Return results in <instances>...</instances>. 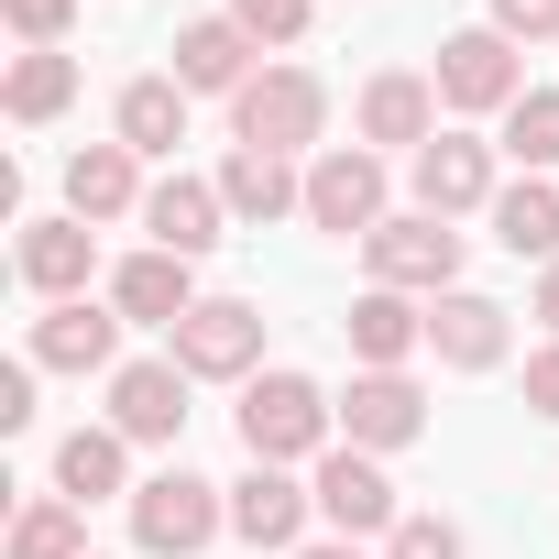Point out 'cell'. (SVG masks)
I'll use <instances>...</instances> for the list:
<instances>
[{
    "instance_id": "cell-1",
    "label": "cell",
    "mask_w": 559,
    "mask_h": 559,
    "mask_svg": "<svg viewBox=\"0 0 559 559\" xmlns=\"http://www.w3.org/2000/svg\"><path fill=\"white\" fill-rule=\"evenodd\" d=\"M330 428H341V406L308 384V373H252L241 384V450L252 461H330Z\"/></svg>"
},
{
    "instance_id": "cell-2",
    "label": "cell",
    "mask_w": 559,
    "mask_h": 559,
    "mask_svg": "<svg viewBox=\"0 0 559 559\" xmlns=\"http://www.w3.org/2000/svg\"><path fill=\"white\" fill-rule=\"evenodd\" d=\"M319 132H330V88H319L308 67H263V78L230 99V143H252V154H286V165H297V154H330Z\"/></svg>"
},
{
    "instance_id": "cell-3",
    "label": "cell",
    "mask_w": 559,
    "mask_h": 559,
    "mask_svg": "<svg viewBox=\"0 0 559 559\" xmlns=\"http://www.w3.org/2000/svg\"><path fill=\"white\" fill-rule=\"evenodd\" d=\"M219 526H230V493L198 483L187 461L154 472V483H132V548H143V559H198Z\"/></svg>"
},
{
    "instance_id": "cell-4",
    "label": "cell",
    "mask_w": 559,
    "mask_h": 559,
    "mask_svg": "<svg viewBox=\"0 0 559 559\" xmlns=\"http://www.w3.org/2000/svg\"><path fill=\"white\" fill-rule=\"evenodd\" d=\"M362 263H373V286H395V297H450L461 286V230L428 219V209H406V219H384L362 241Z\"/></svg>"
},
{
    "instance_id": "cell-5",
    "label": "cell",
    "mask_w": 559,
    "mask_h": 559,
    "mask_svg": "<svg viewBox=\"0 0 559 559\" xmlns=\"http://www.w3.org/2000/svg\"><path fill=\"white\" fill-rule=\"evenodd\" d=\"M176 362H187V384H252V362H263V308L198 297V308L176 319Z\"/></svg>"
},
{
    "instance_id": "cell-6",
    "label": "cell",
    "mask_w": 559,
    "mask_h": 559,
    "mask_svg": "<svg viewBox=\"0 0 559 559\" xmlns=\"http://www.w3.org/2000/svg\"><path fill=\"white\" fill-rule=\"evenodd\" d=\"M308 219L341 230V241H373V230H384V154L330 143V154L308 165Z\"/></svg>"
},
{
    "instance_id": "cell-7",
    "label": "cell",
    "mask_w": 559,
    "mask_h": 559,
    "mask_svg": "<svg viewBox=\"0 0 559 559\" xmlns=\"http://www.w3.org/2000/svg\"><path fill=\"white\" fill-rule=\"evenodd\" d=\"M428 78H439L450 110H515V99H526V67H515V45H504L493 23H483V34H450Z\"/></svg>"
},
{
    "instance_id": "cell-8",
    "label": "cell",
    "mask_w": 559,
    "mask_h": 559,
    "mask_svg": "<svg viewBox=\"0 0 559 559\" xmlns=\"http://www.w3.org/2000/svg\"><path fill=\"white\" fill-rule=\"evenodd\" d=\"M308 493H319V515H330L341 537H395V526H406V515H395V483H384V461H373V450H352V439L319 461V483H308Z\"/></svg>"
},
{
    "instance_id": "cell-9",
    "label": "cell",
    "mask_w": 559,
    "mask_h": 559,
    "mask_svg": "<svg viewBox=\"0 0 559 559\" xmlns=\"http://www.w3.org/2000/svg\"><path fill=\"white\" fill-rule=\"evenodd\" d=\"M341 439L384 461V450L428 439V395H417L406 373H352V395H341Z\"/></svg>"
},
{
    "instance_id": "cell-10",
    "label": "cell",
    "mask_w": 559,
    "mask_h": 559,
    "mask_svg": "<svg viewBox=\"0 0 559 559\" xmlns=\"http://www.w3.org/2000/svg\"><path fill=\"white\" fill-rule=\"evenodd\" d=\"M308 515H319V493H308L297 472H274V461H252V472L230 483V537H241V548H297Z\"/></svg>"
},
{
    "instance_id": "cell-11",
    "label": "cell",
    "mask_w": 559,
    "mask_h": 559,
    "mask_svg": "<svg viewBox=\"0 0 559 559\" xmlns=\"http://www.w3.org/2000/svg\"><path fill=\"white\" fill-rule=\"evenodd\" d=\"M263 67H252V34L230 23V12H209V23H187L176 34V88L187 99H241Z\"/></svg>"
},
{
    "instance_id": "cell-12",
    "label": "cell",
    "mask_w": 559,
    "mask_h": 559,
    "mask_svg": "<svg viewBox=\"0 0 559 559\" xmlns=\"http://www.w3.org/2000/svg\"><path fill=\"white\" fill-rule=\"evenodd\" d=\"M34 362L45 373H121V308H88V297L45 308L34 319Z\"/></svg>"
},
{
    "instance_id": "cell-13",
    "label": "cell",
    "mask_w": 559,
    "mask_h": 559,
    "mask_svg": "<svg viewBox=\"0 0 559 559\" xmlns=\"http://www.w3.org/2000/svg\"><path fill=\"white\" fill-rule=\"evenodd\" d=\"M110 428L121 439H187V362H121L110 373Z\"/></svg>"
},
{
    "instance_id": "cell-14",
    "label": "cell",
    "mask_w": 559,
    "mask_h": 559,
    "mask_svg": "<svg viewBox=\"0 0 559 559\" xmlns=\"http://www.w3.org/2000/svg\"><path fill=\"white\" fill-rule=\"evenodd\" d=\"M362 143H406V154H428V143H439V78H417V67L362 78Z\"/></svg>"
},
{
    "instance_id": "cell-15",
    "label": "cell",
    "mask_w": 559,
    "mask_h": 559,
    "mask_svg": "<svg viewBox=\"0 0 559 559\" xmlns=\"http://www.w3.org/2000/svg\"><path fill=\"white\" fill-rule=\"evenodd\" d=\"M12 263H23V286H34L45 308H67V297H88V263H99V230H88V219H34Z\"/></svg>"
},
{
    "instance_id": "cell-16",
    "label": "cell",
    "mask_w": 559,
    "mask_h": 559,
    "mask_svg": "<svg viewBox=\"0 0 559 559\" xmlns=\"http://www.w3.org/2000/svg\"><path fill=\"white\" fill-rule=\"evenodd\" d=\"M483 198H504V187H493V154H483L472 132H439V143L417 154V209H428V219H461V209H483Z\"/></svg>"
},
{
    "instance_id": "cell-17",
    "label": "cell",
    "mask_w": 559,
    "mask_h": 559,
    "mask_svg": "<svg viewBox=\"0 0 559 559\" xmlns=\"http://www.w3.org/2000/svg\"><path fill=\"white\" fill-rule=\"evenodd\" d=\"M428 352H439L450 373H493V362H504V308H493V297H472V286L428 297Z\"/></svg>"
},
{
    "instance_id": "cell-18",
    "label": "cell",
    "mask_w": 559,
    "mask_h": 559,
    "mask_svg": "<svg viewBox=\"0 0 559 559\" xmlns=\"http://www.w3.org/2000/svg\"><path fill=\"white\" fill-rule=\"evenodd\" d=\"M110 308L143 319V330H176V319L198 308V263H187V252H132V263L110 274Z\"/></svg>"
},
{
    "instance_id": "cell-19",
    "label": "cell",
    "mask_w": 559,
    "mask_h": 559,
    "mask_svg": "<svg viewBox=\"0 0 559 559\" xmlns=\"http://www.w3.org/2000/svg\"><path fill=\"white\" fill-rule=\"evenodd\" d=\"M154 187L132 176V143H78L67 154V219H132Z\"/></svg>"
},
{
    "instance_id": "cell-20",
    "label": "cell",
    "mask_w": 559,
    "mask_h": 559,
    "mask_svg": "<svg viewBox=\"0 0 559 559\" xmlns=\"http://www.w3.org/2000/svg\"><path fill=\"white\" fill-rule=\"evenodd\" d=\"M219 219H230V198H219V187H198V176H165V187L143 198V230H154V252H187V263L219 241Z\"/></svg>"
},
{
    "instance_id": "cell-21",
    "label": "cell",
    "mask_w": 559,
    "mask_h": 559,
    "mask_svg": "<svg viewBox=\"0 0 559 559\" xmlns=\"http://www.w3.org/2000/svg\"><path fill=\"white\" fill-rule=\"evenodd\" d=\"M352 352H362V373H406V352L428 341V308L417 297H395V286H373V297H352Z\"/></svg>"
},
{
    "instance_id": "cell-22",
    "label": "cell",
    "mask_w": 559,
    "mask_h": 559,
    "mask_svg": "<svg viewBox=\"0 0 559 559\" xmlns=\"http://www.w3.org/2000/svg\"><path fill=\"white\" fill-rule=\"evenodd\" d=\"M219 198H230V219H286V209H308V176L286 165V154H252V143H230V165H219Z\"/></svg>"
},
{
    "instance_id": "cell-23",
    "label": "cell",
    "mask_w": 559,
    "mask_h": 559,
    "mask_svg": "<svg viewBox=\"0 0 559 559\" xmlns=\"http://www.w3.org/2000/svg\"><path fill=\"white\" fill-rule=\"evenodd\" d=\"M121 450H132L121 428H78V439H56V493H67V504H110V493L132 504V461H121Z\"/></svg>"
},
{
    "instance_id": "cell-24",
    "label": "cell",
    "mask_w": 559,
    "mask_h": 559,
    "mask_svg": "<svg viewBox=\"0 0 559 559\" xmlns=\"http://www.w3.org/2000/svg\"><path fill=\"white\" fill-rule=\"evenodd\" d=\"M493 241L548 274V263H559V187H548V176H515V187L493 198Z\"/></svg>"
},
{
    "instance_id": "cell-25",
    "label": "cell",
    "mask_w": 559,
    "mask_h": 559,
    "mask_svg": "<svg viewBox=\"0 0 559 559\" xmlns=\"http://www.w3.org/2000/svg\"><path fill=\"white\" fill-rule=\"evenodd\" d=\"M110 121H121L132 154H176V143H187V88H176V78H132Z\"/></svg>"
},
{
    "instance_id": "cell-26",
    "label": "cell",
    "mask_w": 559,
    "mask_h": 559,
    "mask_svg": "<svg viewBox=\"0 0 559 559\" xmlns=\"http://www.w3.org/2000/svg\"><path fill=\"white\" fill-rule=\"evenodd\" d=\"M67 99H78V56H56V45H45V56H12V88H0L12 121H56Z\"/></svg>"
},
{
    "instance_id": "cell-27",
    "label": "cell",
    "mask_w": 559,
    "mask_h": 559,
    "mask_svg": "<svg viewBox=\"0 0 559 559\" xmlns=\"http://www.w3.org/2000/svg\"><path fill=\"white\" fill-rule=\"evenodd\" d=\"M88 504H67V493H45V504H23L12 515V559H88V526H78Z\"/></svg>"
},
{
    "instance_id": "cell-28",
    "label": "cell",
    "mask_w": 559,
    "mask_h": 559,
    "mask_svg": "<svg viewBox=\"0 0 559 559\" xmlns=\"http://www.w3.org/2000/svg\"><path fill=\"white\" fill-rule=\"evenodd\" d=\"M504 154L537 176V165H559V88H526L515 110H504Z\"/></svg>"
},
{
    "instance_id": "cell-29",
    "label": "cell",
    "mask_w": 559,
    "mask_h": 559,
    "mask_svg": "<svg viewBox=\"0 0 559 559\" xmlns=\"http://www.w3.org/2000/svg\"><path fill=\"white\" fill-rule=\"evenodd\" d=\"M308 12H319V0H230V23H241L252 45H297V34H308Z\"/></svg>"
},
{
    "instance_id": "cell-30",
    "label": "cell",
    "mask_w": 559,
    "mask_h": 559,
    "mask_svg": "<svg viewBox=\"0 0 559 559\" xmlns=\"http://www.w3.org/2000/svg\"><path fill=\"white\" fill-rule=\"evenodd\" d=\"M384 559H472V548H461V526H450V515H406V526L384 537Z\"/></svg>"
},
{
    "instance_id": "cell-31",
    "label": "cell",
    "mask_w": 559,
    "mask_h": 559,
    "mask_svg": "<svg viewBox=\"0 0 559 559\" xmlns=\"http://www.w3.org/2000/svg\"><path fill=\"white\" fill-rule=\"evenodd\" d=\"M67 12H78V0H0V23H12V34H23L34 56H45V45L67 34Z\"/></svg>"
},
{
    "instance_id": "cell-32",
    "label": "cell",
    "mask_w": 559,
    "mask_h": 559,
    "mask_svg": "<svg viewBox=\"0 0 559 559\" xmlns=\"http://www.w3.org/2000/svg\"><path fill=\"white\" fill-rule=\"evenodd\" d=\"M493 34L504 45H548L559 34V0H493Z\"/></svg>"
},
{
    "instance_id": "cell-33",
    "label": "cell",
    "mask_w": 559,
    "mask_h": 559,
    "mask_svg": "<svg viewBox=\"0 0 559 559\" xmlns=\"http://www.w3.org/2000/svg\"><path fill=\"white\" fill-rule=\"evenodd\" d=\"M526 406L559 428V341H548V352H526Z\"/></svg>"
},
{
    "instance_id": "cell-34",
    "label": "cell",
    "mask_w": 559,
    "mask_h": 559,
    "mask_svg": "<svg viewBox=\"0 0 559 559\" xmlns=\"http://www.w3.org/2000/svg\"><path fill=\"white\" fill-rule=\"evenodd\" d=\"M34 373H45V362H12V373H0V428H34Z\"/></svg>"
},
{
    "instance_id": "cell-35",
    "label": "cell",
    "mask_w": 559,
    "mask_h": 559,
    "mask_svg": "<svg viewBox=\"0 0 559 559\" xmlns=\"http://www.w3.org/2000/svg\"><path fill=\"white\" fill-rule=\"evenodd\" d=\"M537 319H548V330H559V263H548V274H537Z\"/></svg>"
},
{
    "instance_id": "cell-36",
    "label": "cell",
    "mask_w": 559,
    "mask_h": 559,
    "mask_svg": "<svg viewBox=\"0 0 559 559\" xmlns=\"http://www.w3.org/2000/svg\"><path fill=\"white\" fill-rule=\"evenodd\" d=\"M297 559H362V537H330V548H297Z\"/></svg>"
}]
</instances>
